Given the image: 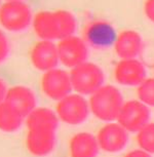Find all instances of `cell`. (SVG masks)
I'll return each instance as SVG.
<instances>
[{
  "instance_id": "obj_1",
  "label": "cell",
  "mask_w": 154,
  "mask_h": 157,
  "mask_svg": "<svg viewBox=\"0 0 154 157\" xmlns=\"http://www.w3.org/2000/svg\"><path fill=\"white\" fill-rule=\"evenodd\" d=\"M33 29L41 40H62L72 36L77 22L73 13L67 10L39 11L33 17Z\"/></svg>"
},
{
  "instance_id": "obj_2",
  "label": "cell",
  "mask_w": 154,
  "mask_h": 157,
  "mask_svg": "<svg viewBox=\"0 0 154 157\" xmlns=\"http://www.w3.org/2000/svg\"><path fill=\"white\" fill-rule=\"evenodd\" d=\"M90 109L97 118L103 121L117 120L123 105L120 91L113 85H103L90 98Z\"/></svg>"
},
{
  "instance_id": "obj_3",
  "label": "cell",
  "mask_w": 154,
  "mask_h": 157,
  "mask_svg": "<svg viewBox=\"0 0 154 157\" xmlns=\"http://www.w3.org/2000/svg\"><path fill=\"white\" fill-rule=\"evenodd\" d=\"M73 90L81 96H91L103 86L104 72L98 65L90 62L79 65L70 71Z\"/></svg>"
},
{
  "instance_id": "obj_4",
  "label": "cell",
  "mask_w": 154,
  "mask_h": 157,
  "mask_svg": "<svg viewBox=\"0 0 154 157\" xmlns=\"http://www.w3.org/2000/svg\"><path fill=\"white\" fill-rule=\"evenodd\" d=\"M33 22L32 10L27 3L5 2L0 6V25L6 31L22 32Z\"/></svg>"
},
{
  "instance_id": "obj_5",
  "label": "cell",
  "mask_w": 154,
  "mask_h": 157,
  "mask_svg": "<svg viewBox=\"0 0 154 157\" xmlns=\"http://www.w3.org/2000/svg\"><path fill=\"white\" fill-rule=\"evenodd\" d=\"M90 104L79 94H70L59 101L56 107L59 120L69 125H78L87 119Z\"/></svg>"
},
{
  "instance_id": "obj_6",
  "label": "cell",
  "mask_w": 154,
  "mask_h": 157,
  "mask_svg": "<svg viewBox=\"0 0 154 157\" xmlns=\"http://www.w3.org/2000/svg\"><path fill=\"white\" fill-rule=\"evenodd\" d=\"M40 86L42 93L50 100L61 101L69 96L73 90L70 73L63 69L55 68L44 72L41 77Z\"/></svg>"
},
{
  "instance_id": "obj_7",
  "label": "cell",
  "mask_w": 154,
  "mask_h": 157,
  "mask_svg": "<svg viewBox=\"0 0 154 157\" xmlns=\"http://www.w3.org/2000/svg\"><path fill=\"white\" fill-rule=\"evenodd\" d=\"M150 112L148 106L140 101H129L123 103L117 122L127 132H138L149 123Z\"/></svg>"
},
{
  "instance_id": "obj_8",
  "label": "cell",
  "mask_w": 154,
  "mask_h": 157,
  "mask_svg": "<svg viewBox=\"0 0 154 157\" xmlns=\"http://www.w3.org/2000/svg\"><path fill=\"white\" fill-rule=\"evenodd\" d=\"M59 60L62 65L67 68H75L87 62L88 49L87 45L77 36H69L59 41L57 44Z\"/></svg>"
},
{
  "instance_id": "obj_9",
  "label": "cell",
  "mask_w": 154,
  "mask_h": 157,
  "mask_svg": "<svg viewBox=\"0 0 154 157\" xmlns=\"http://www.w3.org/2000/svg\"><path fill=\"white\" fill-rule=\"evenodd\" d=\"M56 132L50 127H31L26 135V148L32 155L43 157L50 154L56 146Z\"/></svg>"
},
{
  "instance_id": "obj_10",
  "label": "cell",
  "mask_w": 154,
  "mask_h": 157,
  "mask_svg": "<svg viewBox=\"0 0 154 157\" xmlns=\"http://www.w3.org/2000/svg\"><path fill=\"white\" fill-rule=\"evenodd\" d=\"M127 130L119 123H108L99 130L97 141L100 149L108 153H116L123 150L129 142Z\"/></svg>"
},
{
  "instance_id": "obj_11",
  "label": "cell",
  "mask_w": 154,
  "mask_h": 157,
  "mask_svg": "<svg viewBox=\"0 0 154 157\" xmlns=\"http://www.w3.org/2000/svg\"><path fill=\"white\" fill-rule=\"evenodd\" d=\"M30 61L35 69L42 72L57 68L60 62L57 44L52 41H38L31 48Z\"/></svg>"
},
{
  "instance_id": "obj_12",
  "label": "cell",
  "mask_w": 154,
  "mask_h": 157,
  "mask_svg": "<svg viewBox=\"0 0 154 157\" xmlns=\"http://www.w3.org/2000/svg\"><path fill=\"white\" fill-rule=\"evenodd\" d=\"M114 76L118 83L129 86H139L147 79L145 66L136 59L121 60L115 67Z\"/></svg>"
},
{
  "instance_id": "obj_13",
  "label": "cell",
  "mask_w": 154,
  "mask_h": 157,
  "mask_svg": "<svg viewBox=\"0 0 154 157\" xmlns=\"http://www.w3.org/2000/svg\"><path fill=\"white\" fill-rule=\"evenodd\" d=\"M143 41L141 35L134 30H124L115 39L114 49L116 55L122 60L136 59L141 54Z\"/></svg>"
},
{
  "instance_id": "obj_14",
  "label": "cell",
  "mask_w": 154,
  "mask_h": 157,
  "mask_svg": "<svg viewBox=\"0 0 154 157\" xmlns=\"http://www.w3.org/2000/svg\"><path fill=\"white\" fill-rule=\"evenodd\" d=\"M5 101L11 104L25 119L34 109H36L37 99L35 93L30 87L24 85H14L8 88Z\"/></svg>"
},
{
  "instance_id": "obj_15",
  "label": "cell",
  "mask_w": 154,
  "mask_h": 157,
  "mask_svg": "<svg viewBox=\"0 0 154 157\" xmlns=\"http://www.w3.org/2000/svg\"><path fill=\"white\" fill-rule=\"evenodd\" d=\"M99 149L97 137L90 132H78L69 142L71 157H97Z\"/></svg>"
},
{
  "instance_id": "obj_16",
  "label": "cell",
  "mask_w": 154,
  "mask_h": 157,
  "mask_svg": "<svg viewBox=\"0 0 154 157\" xmlns=\"http://www.w3.org/2000/svg\"><path fill=\"white\" fill-rule=\"evenodd\" d=\"M25 117L8 102L0 104V130L3 132H14L22 126Z\"/></svg>"
},
{
  "instance_id": "obj_17",
  "label": "cell",
  "mask_w": 154,
  "mask_h": 157,
  "mask_svg": "<svg viewBox=\"0 0 154 157\" xmlns=\"http://www.w3.org/2000/svg\"><path fill=\"white\" fill-rule=\"evenodd\" d=\"M59 117L56 112L48 108H36L26 117V126L31 127H50L57 129Z\"/></svg>"
},
{
  "instance_id": "obj_18",
  "label": "cell",
  "mask_w": 154,
  "mask_h": 157,
  "mask_svg": "<svg viewBox=\"0 0 154 157\" xmlns=\"http://www.w3.org/2000/svg\"><path fill=\"white\" fill-rule=\"evenodd\" d=\"M137 142L141 150L154 154V123H148L138 132Z\"/></svg>"
},
{
  "instance_id": "obj_19",
  "label": "cell",
  "mask_w": 154,
  "mask_h": 157,
  "mask_svg": "<svg viewBox=\"0 0 154 157\" xmlns=\"http://www.w3.org/2000/svg\"><path fill=\"white\" fill-rule=\"evenodd\" d=\"M137 94L140 102L149 107H154V78H148L138 86Z\"/></svg>"
},
{
  "instance_id": "obj_20",
  "label": "cell",
  "mask_w": 154,
  "mask_h": 157,
  "mask_svg": "<svg viewBox=\"0 0 154 157\" xmlns=\"http://www.w3.org/2000/svg\"><path fill=\"white\" fill-rule=\"evenodd\" d=\"M111 29L108 27L105 24H96L93 25V27L90 29V39H93L94 41H100L102 42L103 40L108 39L107 37L111 36L110 35Z\"/></svg>"
},
{
  "instance_id": "obj_21",
  "label": "cell",
  "mask_w": 154,
  "mask_h": 157,
  "mask_svg": "<svg viewBox=\"0 0 154 157\" xmlns=\"http://www.w3.org/2000/svg\"><path fill=\"white\" fill-rule=\"evenodd\" d=\"M10 52V43L8 41L7 36L0 29V64L6 61Z\"/></svg>"
},
{
  "instance_id": "obj_22",
  "label": "cell",
  "mask_w": 154,
  "mask_h": 157,
  "mask_svg": "<svg viewBox=\"0 0 154 157\" xmlns=\"http://www.w3.org/2000/svg\"><path fill=\"white\" fill-rule=\"evenodd\" d=\"M144 13L147 19L154 23V0H146L144 4Z\"/></svg>"
},
{
  "instance_id": "obj_23",
  "label": "cell",
  "mask_w": 154,
  "mask_h": 157,
  "mask_svg": "<svg viewBox=\"0 0 154 157\" xmlns=\"http://www.w3.org/2000/svg\"><path fill=\"white\" fill-rule=\"evenodd\" d=\"M8 88L5 84V82L3 81V79L0 78V104H2L5 102L6 100V94H7Z\"/></svg>"
},
{
  "instance_id": "obj_24",
  "label": "cell",
  "mask_w": 154,
  "mask_h": 157,
  "mask_svg": "<svg viewBox=\"0 0 154 157\" xmlns=\"http://www.w3.org/2000/svg\"><path fill=\"white\" fill-rule=\"evenodd\" d=\"M124 157H151V155L149 153L145 152L143 150H134V151H131L126 154Z\"/></svg>"
},
{
  "instance_id": "obj_25",
  "label": "cell",
  "mask_w": 154,
  "mask_h": 157,
  "mask_svg": "<svg viewBox=\"0 0 154 157\" xmlns=\"http://www.w3.org/2000/svg\"><path fill=\"white\" fill-rule=\"evenodd\" d=\"M6 2H20V1H23V0H5Z\"/></svg>"
},
{
  "instance_id": "obj_26",
  "label": "cell",
  "mask_w": 154,
  "mask_h": 157,
  "mask_svg": "<svg viewBox=\"0 0 154 157\" xmlns=\"http://www.w3.org/2000/svg\"><path fill=\"white\" fill-rule=\"evenodd\" d=\"M0 2H1V0H0ZM0 6H1V4H0Z\"/></svg>"
}]
</instances>
